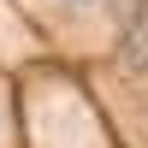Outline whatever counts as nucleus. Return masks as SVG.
Returning a JSON list of instances; mask_svg holds the SVG:
<instances>
[]
</instances>
